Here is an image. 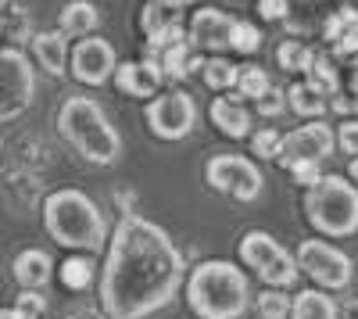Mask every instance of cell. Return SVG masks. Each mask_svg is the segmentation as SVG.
<instances>
[{
  "instance_id": "1",
  "label": "cell",
  "mask_w": 358,
  "mask_h": 319,
  "mask_svg": "<svg viewBox=\"0 0 358 319\" xmlns=\"http://www.w3.org/2000/svg\"><path fill=\"white\" fill-rule=\"evenodd\" d=\"M183 276V251L172 244L165 229L140 215H126L108 244L101 309L108 319H143L176 298Z\"/></svg>"
},
{
  "instance_id": "2",
  "label": "cell",
  "mask_w": 358,
  "mask_h": 319,
  "mask_svg": "<svg viewBox=\"0 0 358 319\" xmlns=\"http://www.w3.org/2000/svg\"><path fill=\"white\" fill-rule=\"evenodd\" d=\"M187 305L201 319H244L251 309V283L241 266L208 258L187 276Z\"/></svg>"
},
{
  "instance_id": "3",
  "label": "cell",
  "mask_w": 358,
  "mask_h": 319,
  "mask_svg": "<svg viewBox=\"0 0 358 319\" xmlns=\"http://www.w3.org/2000/svg\"><path fill=\"white\" fill-rule=\"evenodd\" d=\"M43 226L47 234L76 251H97L108 241V219L83 190H54L43 201Z\"/></svg>"
},
{
  "instance_id": "4",
  "label": "cell",
  "mask_w": 358,
  "mask_h": 319,
  "mask_svg": "<svg viewBox=\"0 0 358 319\" xmlns=\"http://www.w3.org/2000/svg\"><path fill=\"white\" fill-rule=\"evenodd\" d=\"M57 129L94 165H115L122 158V136L94 97H69L57 111Z\"/></svg>"
},
{
  "instance_id": "5",
  "label": "cell",
  "mask_w": 358,
  "mask_h": 319,
  "mask_svg": "<svg viewBox=\"0 0 358 319\" xmlns=\"http://www.w3.org/2000/svg\"><path fill=\"white\" fill-rule=\"evenodd\" d=\"M305 215L326 237L358 234V190L344 176H322L305 194Z\"/></svg>"
},
{
  "instance_id": "6",
  "label": "cell",
  "mask_w": 358,
  "mask_h": 319,
  "mask_svg": "<svg viewBox=\"0 0 358 319\" xmlns=\"http://www.w3.org/2000/svg\"><path fill=\"white\" fill-rule=\"evenodd\" d=\"M241 258H244V266H251V269L258 273L262 283L276 287V291H287V287H294L297 273H301L297 258H294L276 237H268L265 229H251V234H244V241H241Z\"/></svg>"
},
{
  "instance_id": "7",
  "label": "cell",
  "mask_w": 358,
  "mask_h": 319,
  "mask_svg": "<svg viewBox=\"0 0 358 319\" xmlns=\"http://www.w3.org/2000/svg\"><path fill=\"white\" fill-rule=\"evenodd\" d=\"M297 266H301V273H308L319 287H326V291H348V283L355 276V262L334 244L326 241H305L301 248H297Z\"/></svg>"
},
{
  "instance_id": "8",
  "label": "cell",
  "mask_w": 358,
  "mask_h": 319,
  "mask_svg": "<svg viewBox=\"0 0 358 319\" xmlns=\"http://www.w3.org/2000/svg\"><path fill=\"white\" fill-rule=\"evenodd\" d=\"M204 180L212 183L219 194H229L236 201H255L262 194V172L251 158L244 155H215L204 165Z\"/></svg>"
},
{
  "instance_id": "9",
  "label": "cell",
  "mask_w": 358,
  "mask_h": 319,
  "mask_svg": "<svg viewBox=\"0 0 358 319\" xmlns=\"http://www.w3.org/2000/svg\"><path fill=\"white\" fill-rule=\"evenodd\" d=\"M0 69H4V104H0V119L15 122L18 115L33 104L36 76H33L29 57L18 47H4V54H0Z\"/></svg>"
},
{
  "instance_id": "10",
  "label": "cell",
  "mask_w": 358,
  "mask_h": 319,
  "mask_svg": "<svg viewBox=\"0 0 358 319\" xmlns=\"http://www.w3.org/2000/svg\"><path fill=\"white\" fill-rule=\"evenodd\" d=\"M194 122H197V104L183 90L162 94L147 104V126L162 140H183L194 129Z\"/></svg>"
},
{
  "instance_id": "11",
  "label": "cell",
  "mask_w": 358,
  "mask_h": 319,
  "mask_svg": "<svg viewBox=\"0 0 358 319\" xmlns=\"http://www.w3.org/2000/svg\"><path fill=\"white\" fill-rule=\"evenodd\" d=\"M337 148V136L334 129L326 126V122H305V126H297L283 136V155H280V165L290 169L297 162H322V158H330Z\"/></svg>"
},
{
  "instance_id": "12",
  "label": "cell",
  "mask_w": 358,
  "mask_h": 319,
  "mask_svg": "<svg viewBox=\"0 0 358 319\" xmlns=\"http://www.w3.org/2000/svg\"><path fill=\"white\" fill-rule=\"evenodd\" d=\"M111 72H118V69H115V47L108 40L86 36V40L76 43V50H72V76L79 83L101 86V83L111 79Z\"/></svg>"
},
{
  "instance_id": "13",
  "label": "cell",
  "mask_w": 358,
  "mask_h": 319,
  "mask_svg": "<svg viewBox=\"0 0 358 319\" xmlns=\"http://www.w3.org/2000/svg\"><path fill=\"white\" fill-rule=\"evenodd\" d=\"M233 33H236V22L226 11H219V8H201L190 18V40L197 47L226 50V47H233Z\"/></svg>"
},
{
  "instance_id": "14",
  "label": "cell",
  "mask_w": 358,
  "mask_h": 319,
  "mask_svg": "<svg viewBox=\"0 0 358 319\" xmlns=\"http://www.w3.org/2000/svg\"><path fill=\"white\" fill-rule=\"evenodd\" d=\"M162 79H165L162 62H151V57H143V62H126V65H118V72H115L118 90L129 94V97H155Z\"/></svg>"
},
{
  "instance_id": "15",
  "label": "cell",
  "mask_w": 358,
  "mask_h": 319,
  "mask_svg": "<svg viewBox=\"0 0 358 319\" xmlns=\"http://www.w3.org/2000/svg\"><path fill=\"white\" fill-rule=\"evenodd\" d=\"M11 273H15V280H18L22 291H40V287H47L50 276H54V258H50L47 251H40V248H25V251L15 258Z\"/></svg>"
},
{
  "instance_id": "16",
  "label": "cell",
  "mask_w": 358,
  "mask_h": 319,
  "mask_svg": "<svg viewBox=\"0 0 358 319\" xmlns=\"http://www.w3.org/2000/svg\"><path fill=\"white\" fill-rule=\"evenodd\" d=\"M212 122H215L226 136L241 140V136H248V133H251V111L241 104V94H233V97H219V101L212 104Z\"/></svg>"
},
{
  "instance_id": "17",
  "label": "cell",
  "mask_w": 358,
  "mask_h": 319,
  "mask_svg": "<svg viewBox=\"0 0 358 319\" xmlns=\"http://www.w3.org/2000/svg\"><path fill=\"white\" fill-rule=\"evenodd\" d=\"M190 43L194 40H183V43H172V47L162 50V72H165V79H183V76H190V72L208 65L204 57L190 54Z\"/></svg>"
},
{
  "instance_id": "18",
  "label": "cell",
  "mask_w": 358,
  "mask_h": 319,
  "mask_svg": "<svg viewBox=\"0 0 358 319\" xmlns=\"http://www.w3.org/2000/svg\"><path fill=\"white\" fill-rule=\"evenodd\" d=\"M97 22H101V15L90 0H72V4H65V11H62V33L86 40L97 29Z\"/></svg>"
},
{
  "instance_id": "19",
  "label": "cell",
  "mask_w": 358,
  "mask_h": 319,
  "mask_svg": "<svg viewBox=\"0 0 358 319\" xmlns=\"http://www.w3.org/2000/svg\"><path fill=\"white\" fill-rule=\"evenodd\" d=\"M33 50H36V62H40L50 76H62V72H65V62H69L65 33H40V36L33 40Z\"/></svg>"
},
{
  "instance_id": "20",
  "label": "cell",
  "mask_w": 358,
  "mask_h": 319,
  "mask_svg": "<svg viewBox=\"0 0 358 319\" xmlns=\"http://www.w3.org/2000/svg\"><path fill=\"white\" fill-rule=\"evenodd\" d=\"M290 319H337V302L312 287V291H301L294 298Z\"/></svg>"
},
{
  "instance_id": "21",
  "label": "cell",
  "mask_w": 358,
  "mask_h": 319,
  "mask_svg": "<svg viewBox=\"0 0 358 319\" xmlns=\"http://www.w3.org/2000/svg\"><path fill=\"white\" fill-rule=\"evenodd\" d=\"M287 101H290V108L301 115V119H319V115L326 111L322 94L315 90V86H308V83H294L287 90Z\"/></svg>"
},
{
  "instance_id": "22",
  "label": "cell",
  "mask_w": 358,
  "mask_h": 319,
  "mask_svg": "<svg viewBox=\"0 0 358 319\" xmlns=\"http://www.w3.org/2000/svg\"><path fill=\"white\" fill-rule=\"evenodd\" d=\"M276 62H280L283 72H308L315 65V54L305 43H297V40H283L276 47Z\"/></svg>"
},
{
  "instance_id": "23",
  "label": "cell",
  "mask_w": 358,
  "mask_h": 319,
  "mask_svg": "<svg viewBox=\"0 0 358 319\" xmlns=\"http://www.w3.org/2000/svg\"><path fill=\"white\" fill-rule=\"evenodd\" d=\"M62 283L69 291H86L90 283H94V262H90L86 255H72L62 262Z\"/></svg>"
},
{
  "instance_id": "24",
  "label": "cell",
  "mask_w": 358,
  "mask_h": 319,
  "mask_svg": "<svg viewBox=\"0 0 358 319\" xmlns=\"http://www.w3.org/2000/svg\"><path fill=\"white\" fill-rule=\"evenodd\" d=\"M204 86L208 90H229V86H241V69L229 65L226 57H212L204 65Z\"/></svg>"
},
{
  "instance_id": "25",
  "label": "cell",
  "mask_w": 358,
  "mask_h": 319,
  "mask_svg": "<svg viewBox=\"0 0 358 319\" xmlns=\"http://www.w3.org/2000/svg\"><path fill=\"white\" fill-rule=\"evenodd\" d=\"M241 97H251V101H262L268 90H273V83H268V72L262 65H244L241 69Z\"/></svg>"
},
{
  "instance_id": "26",
  "label": "cell",
  "mask_w": 358,
  "mask_h": 319,
  "mask_svg": "<svg viewBox=\"0 0 358 319\" xmlns=\"http://www.w3.org/2000/svg\"><path fill=\"white\" fill-rule=\"evenodd\" d=\"M4 33H8L11 47L29 40V11H22L18 0H4Z\"/></svg>"
},
{
  "instance_id": "27",
  "label": "cell",
  "mask_w": 358,
  "mask_h": 319,
  "mask_svg": "<svg viewBox=\"0 0 358 319\" xmlns=\"http://www.w3.org/2000/svg\"><path fill=\"white\" fill-rule=\"evenodd\" d=\"M290 312H294V302L283 291H276V287L258 295V319H287Z\"/></svg>"
},
{
  "instance_id": "28",
  "label": "cell",
  "mask_w": 358,
  "mask_h": 319,
  "mask_svg": "<svg viewBox=\"0 0 358 319\" xmlns=\"http://www.w3.org/2000/svg\"><path fill=\"white\" fill-rule=\"evenodd\" d=\"M305 83L315 86L319 94H337L341 90V76H337V69L326 62V57H315V65L308 69V79Z\"/></svg>"
},
{
  "instance_id": "29",
  "label": "cell",
  "mask_w": 358,
  "mask_h": 319,
  "mask_svg": "<svg viewBox=\"0 0 358 319\" xmlns=\"http://www.w3.org/2000/svg\"><path fill=\"white\" fill-rule=\"evenodd\" d=\"M251 151H255L258 158H276V162H280V155H283V136H280V129H258V133L251 136Z\"/></svg>"
},
{
  "instance_id": "30",
  "label": "cell",
  "mask_w": 358,
  "mask_h": 319,
  "mask_svg": "<svg viewBox=\"0 0 358 319\" xmlns=\"http://www.w3.org/2000/svg\"><path fill=\"white\" fill-rule=\"evenodd\" d=\"M351 29H358V8H341L330 22H326V40H334L341 43Z\"/></svg>"
},
{
  "instance_id": "31",
  "label": "cell",
  "mask_w": 358,
  "mask_h": 319,
  "mask_svg": "<svg viewBox=\"0 0 358 319\" xmlns=\"http://www.w3.org/2000/svg\"><path fill=\"white\" fill-rule=\"evenodd\" d=\"M258 47H262V33H258V25H251V22H236L233 50H241V54H255Z\"/></svg>"
},
{
  "instance_id": "32",
  "label": "cell",
  "mask_w": 358,
  "mask_h": 319,
  "mask_svg": "<svg viewBox=\"0 0 358 319\" xmlns=\"http://www.w3.org/2000/svg\"><path fill=\"white\" fill-rule=\"evenodd\" d=\"M287 172H290V176H294L297 183H301V187H308V190H312V187H315V183L322 180V172H319V162H297V165H290Z\"/></svg>"
},
{
  "instance_id": "33",
  "label": "cell",
  "mask_w": 358,
  "mask_h": 319,
  "mask_svg": "<svg viewBox=\"0 0 358 319\" xmlns=\"http://www.w3.org/2000/svg\"><path fill=\"white\" fill-rule=\"evenodd\" d=\"M15 309H18L22 316H29V319H36V316L47 309V298H43V295H36V291H22Z\"/></svg>"
},
{
  "instance_id": "34",
  "label": "cell",
  "mask_w": 358,
  "mask_h": 319,
  "mask_svg": "<svg viewBox=\"0 0 358 319\" xmlns=\"http://www.w3.org/2000/svg\"><path fill=\"white\" fill-rule=\"evenodd\" d=\"M337 143H341V151H348V155H358V119H351V122H344V126H341V133H337Z\"/></svg>"
},
{
  "instance_id": "35",
  "label": "cell",
  "mask_w": 358,
  "mask_h": 319,
  "mask_svg": "<svg viewBox=\"0 0 358 319\" xmlns=\"http://www.w3.org/2000/svg\"><path fill=\"white\" fill-rule=\"evenodd\" d=\"M287 11H290L287 0H258V15H262V18H268V22L287 18Z\"/></svg>"
},
{
  "instance_id": "36",
  "label": "cell",
  "mask_w": 358,
  "mask_h": 319,
  "mask_svg": "<svg viewBox=\"0 0 358 319\" xmlns=\"http://www.w3.org/2000/svg\"><path fill=\"white\" fill-rule=\"evenodd\" d=\"M287 104V94L283 90H268L262 101H258V115H280Z\"/></svg>"
},
{
  "instance_id": "37",
  "label": "cell",
  "mask_w": 358,
  "mask_h": 319,
  "mask_svg": "<svg viewBox=\"0 0 358 319\" xmlns=\"http://www.w3.org/2000/svg\"><path fill=\"white\" fill-rule=\"evenodd\" d=\"M337 47V54H351V50H358V29H351V33L341 40V43H334Z\"/></svg>"
},
{
  "instance_id": "38",
  "label": "cell",
  "mask_w": 358,
  "mask_h": 319,
  "mask_svg": "<svg viewBox=\"0 0 358 319\" xmlns=\"http://www.w3.org/2000/svg\"><path fill=\"white\" fill-rule=\"evenodd\" d=\"M0 319H29V316H22L18 309H4V312H0Z\"/></svg>"
},
{
  "instance_id": "39",
  "label": "cell",
  "mask_w": 358,
  "mask_h": 319,
  "mask_svg": "<svg viewBox=\"0 0 358 319\" xmlns=\"http://www.w3.org/2000/svg\"><path fill=\"white\" fill-rule=\"evenodd\" d=\"M155 4H169V8H183V4H194V0H155Z\"/></svg>"
},
{
  "instance_id": "40",
  "label": "cell",
  "mask_w": 358,
  "mask_h": 319,
  "mask_svg": "<svg viewBox=\"0 0 358 319\" xmlns=\"http://www.w3.org/2000/svg\"><path fill=\"white\" fill-rule=\"evenodd\" d=\"M72 319H108V316H97V312H76Z\"/></svg>"
},
{
  "instance_id": "41",
  "label": "cell",
  "mask_w": 358,
  "mask_h": 319,
  "mask_svg": "<svg viewBox=\"0 0 358 319\" xmlns=\"http://www.w3.org/2000/svg\"><path fill=\"white\" fill-rule=\"evenodd\" d=\"M351 180H358V158L351 162Z\"/></svg>"
},
{
  "instance_id": "42",
  "label": "cell",
  "mask_w": 358,
  "mask_h": 319,
  "mask_svg": "<svg viewBox=\"0 0 358 319\" xmlns=\"http://www.w3.org/2000/svg\"><path fill=\"white\" fill-rule=\"evenodd\" d=\"M351 86H355V94H358V65H355V79H351Z\"/></svg>"
}]
</instances>
